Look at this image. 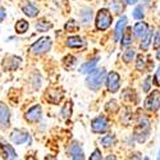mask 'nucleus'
<instances>
[{
    "instance_id": "obj_1",
    "label": "nucleus",
    "mask_w": 160,
    "mask_h": 160,
    "mask_svg": "<svg viewBox=\"0 0 160 160\" xmlns=\"http://www.w3.org/2000/svg\"><path fill=\"white\" fill-rule=\"evenodd\" d=\"M104 79H105V69L104 68L94 69L88 73L86 78V85L91 90H99L104 83Z\"/></svg>"
},
{
    "instance_id": "obj_2",
    "label": "nucleus",
    "mask_w": 160,
    "mask_h": 160,
    "mask_svg": "<svg viewBox=\"0 0 160 160\" xmlns=\"http://www.w3.org/2000/svg\"><path fill=\"white\" fill-rule=\"evenodd\" d=\"M51 49V38L48 36H44L41 38H38L36 42H33L30 46V52L35 55H40V54H45Z\"/></svg>"
},
{
    "instance_id": "obj_3",
    "label": "nucleus",
    "mask_w": 160,
    "mask_h": 160,
    "mask_svg": "<svg viewBox=\"0 0 160 160\" xmlns=\"http://www.w3.org/2000/svg\"><path fill=\"white\" fill-rule=\"evenodd\" d=\"M112 14L108 9H100L96 16V28L99 31H105L112 24Z\"/></svg>"
},
{
    "instance_id": "obj_4",
    "label": "nucleus",
    "mask_w": 160,
    "mask_h": 160,
    "mask_svg": "<svg viewBox=\"0 0 160 160\" xmlns=\"http://www.w3.org/2000/svg\"><path fill=\"white\" fill-rule=\"evenodd\" d=\"M145 108L150 112H155L160 108V91H154L148 96L145 101Z\"/></svg>"
},
{
    "instance_id": "obj_5",
    "label": "nucleus",
    "mask_w": 160,
    "mask_h": 160,
    "mask_svg": "<svg viewBox=\"0 0 160 160\" xmlns=\"http://www.w3.org/2000/svg\"><path fill=\"white\" fill-rule=\"evenodd\" d=\"M91 127H92V131L96 132V133H104L108 131L109 128V124H108V121H106L105 117H98L95 119H92L91 122Z\"/></svg>"
},
{
    "instance_id": "obj_6",
    "label": "nucleus",
    "mask_w": 160,
    "mask_h": 160,
    "mask_svg": "<svg viewBox=\"0 0 160 160\" xmlns=\"http://www.w3.org/2000/svg\"><path fill=\"white\" fill-rule=\"evenodd\" d=\"M10 140L16 145H22L24 142H31V136H30V133L24 132V131L14 129L10 135Z\"/></svg>"
},
{
    "instance_id": "obj_7",
    "label": "nucleus",
    "mask_w": 160,
    "mask_h": 160,
    "mask_svg": "<svg viewBox=\"0 0 160 160\" xmlns=\"http://www.w3.org/2000/svg\"><path fill=\"white\" fill-rule=\"evenodd\" d=\"M64 98V91L62 88L52 87L46 91V99L51 104H59Z\"/></svg>"
},
{
    "instance_id": "obj_8",
    "label": "nucleus",
    "mask_w": 160,
    "mask_h": 160,
    "mask_svg": "<svg viewBox=\"0 0 160 160\" xmlns=\"http://www.w3.org/2000/svg\"><path fill=\"white\" fill-rule=\"evenodd\" d=\"M22 59L17 55H9L3 60V68L5 71H16L19 68Z\"/></svg>"
},
{
    "instance_id": "obj_9",
    "label": "nucleus",
    "mask_w": 160,
    "mask_h": 160,
    "mask_svg": "<svg viewBox=\"0 0 160 160\" xmlns=\"http://www.w3.org/2000/svg\"><path fill=\"white\" fill-rule=\"evenodd\" d=\"M24 118L27 122H31V123H35V122H38L41 119V106L40 105H35L32 106L31 109H28L24 114Z\"/></svg>"
},
{
    "instance_id": "obj_10",
    "label": "nucleus",
    "mask_w": 160,
    "mask_h": 160,
    "mask_svg": "<svg viewBox=\"0 0 160 160\" xmlns=\"http://www.w3.org/2000/svg\"><path fill=\"white\" fill-rule=\"evenodd\" d=\"M119 81H121V78H119L118 73L110 72L106 78V87L110 92H117L119 90Z\"/></svg>"
},
{
    "instance_id": "obj_11",
    "label": "nucleus",
    "mask_w": 160,
    "mask_h": 160,
    "mask_svg": "<svg viewBox=\"0 0 160 160\" xmlns=\"http://www.w3.org/2000/svg\"><path fill=\"white\" fill-rule=\"evenodd\" d=\"M10 122V113L8 106L3 102H0V126L3 128H7Z\"/></svg>"
},
{
    "instance_id": "obj_12",
    "label": "nucleus",
    "mask_w": 160,
    "mask_h": 160,
    "mask_svg": "<svg viewBox=\"0 0 160 160\" xmlns=\"http://www.w3.org/2000/svg\"><path fill=\"white\" fill-rule=\"evenodd\" d=\"M69 156L74 160H82L85 156H83V150L81 148V145L78 142H73L71 146H69Z\"/></svg>"
},
{
    "instance_id": "obj_13",
    "label": "nucleus",
    "mask_w": 160,
    "mask_h": 160,
    "mask_svg": "<svg viewBox=\"0 0 160 160\" xmlns=\"http://www.w3.org/2000/svg\"><path fill=\"white\" fill-rule=\"evenodd\" d=\"M86 44L83 41V38H81L79 36H71L67 38V46L68 48H74V49H78V48H83Z\"/></svg>"
},
{
    "instance_id": "obj_14",
    "label": "nucleus",
    "mask_w": 160,
    "mask_h": 160,
    "mask_svg": "<svg viewBox=\"0 0 160 160\" xmlns=\"http://www.w3.org/2000/svg\"><path fill=\"white\" fill-rule=\"evenodd\" d=\"M126 24H127V17H122L121 19L118 21V23L115 26V41H119L121 37L123 36Z\"/></svg>"
},
{
    "instance_id": "obj_15",
    "label": "nucleus",
    "mask_w": 160,
    "mask_h": 160,
    "mask_svg": "<svg viewBox=\"0 0 160 160\" xmlns=\"http://www.w3.org/2000/svg\"><path fill=\"white\" fill-rule=\"evenodd\" d=\"M2 155L4 159H17V152L8 143H2Z\"/></svg>"
},
{
    "instance_id": "obj_16",
    "label": "nucleus",
    "mask_w": 160,
    "mask_h": 160,
    "mask_svg": "<svg viewBox=\"0 0 160 160\" xmlns=\"http://www.w3.org/2000/svg\"><path fill=\"white\" fill-rule=\"evenodd\" d=\"M148 24L145 22H138L135 24V27H133V32L137 37H143L146 33H148Z\"/></svg>"
},
{
    "instance_id": "obj_17",
    "label": "nucleus",
    "mask_w": 160,
    "mask_h": 160,
    "mask_svg": "<svg viewBox=\"0 0 160 160\" xmlns=\"http://www.w3.org/2000/svg\"><path fill=\"white\" fill-rule=\"evenodd\" d=\"M140 128L135 131V137L137 138L138 142H143L149 136V127H143V126H138Z\"/></svg>"
},
{
    "instance_id": "obj_18",
    "label": "nucleus",
    "mask_w": 160,
    "mask_h": 160,
    "mask_svg": "<svg viewBox=\"0 0 160 160\" xmlns=\"http://www.w3.org/2000/svg\"><path fill=\"white\" fill-rule=\"evenodd\" d=\"M98 62H99V58L98 57L94 58V59H91V60H88L87 63H85L81 67V68H79V72H81V73H90L91 71H94V68L96 67Z\"/></svg>"
},
{
    "instance_id": "obj_19",
    "label": "nucleus",
    "mask_w": 160,
    "mask_h": 160,
    "mask_svg": "<svg viewBox=\"0 0 160 160\" xmlns=\"http://www.w3.org/2000/svg\"><path fill=\"white\" fill-rule=\"evenodd\" d=\"M79 17H81V22L83 24H88L92 19V9L86 7L81 10V13H79Z\"/></svg>"
},
{
    "instance_id": "obj_20",
    "label": "nucleus",
    "mask_w": 160,
    "mask_h": 160,
    "mask_svg": "<svg viewBox=\"0 0 160 160\" xmlns=\"http://www.w3.org/2000/svg\"><path fill=\"white\" fill-rule=\"evenodd\" d=\"M22 12L24 13L27 17H30V18H32V17H36L37 14H38V9L35 7V5H32L31 3H28V4H26V5H23L22 7Z\"/></svg>"
},
{
    "instance_id": "obj_21",
    "label": "nucleus",
    "mask_w": 160,
    "mask_h": 160,
    "mask_svg": "<svg viewBox=\"0 0 160 160\" xmlns=\"http://www.w3.org/2000/svg\"><path fill=\"white\" fill-rule=\"evenodd\" d=\"M28 27H30V24H28V22L26 21V19H19L16 23V31H17V33H24V32H27Z\"/></svg>"
},
{
    "instance_id": "obj_22",
    "label": "nucleus",
    "mask_w": 160,
    "mask_h": 160,
    "mask_svg": "<svg viewBox=\"0 0 160 160\" xmlns=\"http://www.w3.org/2000/svg\"><path fill=\"white\" fill-rule=\"evenodd\" d=\"M122 46H129L132 44V28H127L122 36Z\"/></svg>"
},
{
    "instance_id": "obj_23",
    "label": "nucleus",
    "mask_w": 160,
    "mask_h": 160,
    "mask_svg": "<svg viewBox=\"0 0 160 160\" xmlns=\"http://www.w3.org/2000/svg\"><path fill=\"white\" fill-rule=\"evenodd\" d=\"M76 63H77V59H76L73 55H67V57L63 59V64H64V68H65V69H72V68H74Z\"/></svg>"
},
{
    "instance_id": "obj_24",
    "label": "nucleus",
    "mask_w": 160,
    "mask_h": 160,
    "mask_svg": "<svg viewBox=\"0 0 160 160\" xmlns=\"http://www.w3.org/2000/svg\"><path fill=\"white\" fill-rule=\"evenodd\" d=\"M60 114L63 118H69L72 115V101H67L60 110Z\"/></svg>"
},
{
    "instance_id": "obj_25",
    "label": "nucleus",
    "mask_w": 160,
    "mask_h": 160,
    "mask_svg": "<svg viewBox=\"0 0 160 160\" xmlns=\"http://www.w3.org/2000/svg\"><path fill=\"white\" fill-rule=\"evenodd\" d=\"M51 27H52V24L50 22H46V21H38L36 23V30L40 31V32H46Z\"/></svg>"
},
{
    "instance_id": "obj_26",
    "label": "nucleus",
    "mask_w": 160,
    "mask_h": 160,
    "mask_svg": "<svg viewBox=\"0 0 160 160\" xmlns=\"http://www.w3.org/2000/svg\"><path fill=\"white\" fill-rule=\"evenodd\" d=\"M151 40H152V32H151V31H148V33H146V35L143 36V40H142V42H141L140 48H141V49H143V50H146V49H148V48L150 46Z\"/></svg>"
},
{
    "instance_id": "obj_27",
    "label": "nucleus",
    "mask_w": 160,
    "mask_h": 160,
    "mask_svg": "<svg viewBox=\"0 0 160 160\" xmlns=\"http://www.w3.org/2000/svg\"><path fill=\"white\" fill-rule=\"evenodd\" d=\"M64 28H65V31H68V32H77L78 31V24H77V22L74 19H71V21H68L65 23Z\"/></svg>"
},
{
    "instance_id": "obj_28",
    "label": "nucleus",
    "mask_w": 160,
    "mask_h": 160,
    "mask_svg": "<svg viewBox=\"0 0 160 160\" xmlns=\"http://www.w3.org/2000/svg\"><path fill=\"white\" fill-rule=\"evenodd\" d=\"M100 142H101V145L104 146V148H109V146L114 145V142H115V137L112 136V135H108V136L102 137Z\"/></svg>"
},
{
    "instance_id": "obj_29",
    "label": "nucleus",
    "mask_w": 160,
    "mask_h": 160,
    "mask_svg": "<svg viewBox=\"0 0 160 160\" xmlns=\"http://www.w3.org/2000/svg\"><path fill=\"white\" fill-rule=\"evenodd\" d=\"M133 57H135V50H127L126 52H123V60L126 62V63H129V62H132V59H133Z\"/></svg>"
},
{
    "instance_id": "obj_30",
    "label": "nucleus",
    "mask_w": 160,
    "mask_h": 160,
    "mask_svg": "<svg viewBox=\"0 0 160 160\" xmlns=\"http://www.w3.org/2000/svg\"><path fill=\"white\" fill-rule=\"evenodd\" d=\"M146 67V58L145 57H142V55H140L138 58H137V63H136V68L137 69H143Z\"/></svg>"
},
{
    "instance_id": "obj_31",
    "label": "nucleus",
    "mask_w": 160,
    "mask_h": 160,
    "mask_svg": "<svg viewBox=\"0 0 160 160\" xmlns=\"http://www.w3.org/2000/svg\"><path fill=\"white\" fill-rule=\"evenodd\" d=\"M133 18H136V19H142L143 18V9H142V7H137L135 10H133Z\"/></svg>"
},
{
    "instance_id": "obj_32",
    "label": "nucleus",
    "mask_w": 160,
    "mask_h": 160,
    "mask_svg": "<svg viewBox=\"0 0 160 160\" xmlns=\"http://www.w3.org/2000/svg\"><path fill=\"white\" fill-rule=\"evenodd\" d=\"M101 152L99 150H95L94 152H92V155L90 156V160H101Z\"/></svg>"
},
{
    "instance_id": "obj_33",
    "label": "nucleus",
    "mask_w": 160,
    "mask_h": 160,
    "mask_svg": "<svg viewBox=\"0 0 160 160\" xmlns=\"http://www.w3.org/2000/svg\"><path fill=\"white\" fill-rule=\"evenodd\" d=\"M150 81H151V78H150V77H148V78L145 79V83H143V91H146V92H148V91L150 90V86H151Z\"/></svg>"
},
{
    "instance_id": "obj_34",
    "label": "nucleus",
    "mask_w": 160,
    "mask_h": 160,
    "mask_svg": "<svg viewBox=\"0 0 160 160\" xmlns=\"http://www.w3.org/2000/svg\"><path fill=\"white\" fill-rule=\"evenodd\" d=\"M110 8H112V9H114L117 13H121V10L123 9V8H122V5H121V7H118V5H117V2H115V0H114V2H112Z\"/></svg>"
},
{
    "instance_id": "obj_35",
    "label": "nucleus",
    "mask_w": 160,
    "mask_h": 160,
    "mask_svg": "<svg viewBox=\"0 0 160 160\" xmlns=\"http://www.w3.org/2000/svg\"><path fill=\"white\" fill-rule=\"evenodd\" d=\"M154 48L155 49H158L159 46H160V31L159 32H156V36H155V40H154Z\"/></svg>"
},
{
    "instance_id": "obj_36",
    "label": "nucleus",
    "mask_w": 160,
    "mask_h": 160,
    "mask_svg": "<svg viewBox=\"0 0 160 160\" xmlns=\"http://www.w3.org/2000/svg\"><path fill=\"white\" fill-rule=\"evenodd\" d=\"M154 79H155V85L160 86V67L158 68V71H156V73H155V77H154Z\"/></svg>"
},
{
    "instance_id": "obj_37",
    "label": "nucleus",
    "mask_w": 160,
    "mask_h": 160,
    "mask_svg": "<svg viewBox=\"0 0 160 160\" xmlns=\"http://www.w3.org/2000/svg\"><path fill=\"white\" fill-rule=\"evenodd\" d=\"M5 18V10L3 8H0V22Z\"/></svg>"
},
{
    "instance_id": "obj_38",
    "label": "nucleus",
    "mask_w": 160,
    "mask_h": 160,
    "mask_svg": "<svg viewBox=\"0 0 160 160\" xmlns=\"http://www.w3.org/2000/svg\"><path fill=\"white\" fill-rule=\"evenodd\" d=\"M122 2H126L127 4H135L137 0H122Z\"/></svg>"
},
{
    "instance_id": "obj_39",
    "label": "nucleus",
    "mask_w": 160,
    "mask_h": 160,
    "mask_svg": "<svg viewBox=\"0 0 160 160\" xmlns=\"http://www.w3.org/2000/svg\"><path fill=\"white\" fill-rule=\"evenodd\" d=\"M156 57H158V59L160 60V51H159V52H158V54H156Z\"/></svg>"
}]
</instances>
